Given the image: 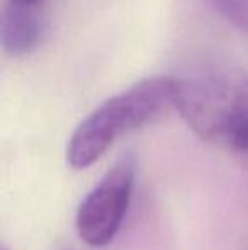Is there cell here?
Returning <instances> with one entry per match:
<instances>
[{
  "label": "cell",
  "instance_id": "1",
  "mask_svg": "<svg viewBox=\"0 0 248 250\" xmlns=\"http://www.w3.org/2000/svg\"><path fill=\"white\" fill-rule=\"evenodd\" d=\"M173 80V107L206 142L248 153V75L236 65L204 62Z\"/></svg>",
  "mask_w": 248,
  "mask_h": 250
},
{
  "label": "cell",
  "instance_id": "2",
  "mask_svg": "<svg viewBox=\"0 0 248 250\" xmlns=\"http://www.w3.org/2000/svg\"><path fill=\"white\" fill-rule=\"evenodd\" d=\"M173 107L172 77H150L106 99L72 133L66 145V162L73 168L95 164L119 136L152 123Z\"/></svg>",
  "mask_w": 248,
  "mask_h": 250
},
{
  "label": "cell",
  "instance_id": "3",
  "mask_svg": "<svg viewBox=\"0 0 248 250\" xmlns=\"http://www.w3.org/2000/svg\"><path fill=\"white\" fill-rule=\"evenodd\" d=\"M134 160L119 158L80 203L75 216L78 237L90 247L111 244L121 230L134 189Z\"/></svg>",
  "mask_w": 248,
  "mask_h": 250
},
{
  "label": "cell",
  "instance_id": "4",
  "mask_svg": "<svg viewBox=\"0 0 248 250\" xmlns=\"http://www.w3.org/2000/svg\"><path fill=\"white\" fill-rule=\"evenodd\" d=\"M46 34V19L41 9L7 3L0 21V43L9 56H24L34 51Z\"/></svg>",
  "mask_w": 248,
  "mask_h": 250
},
{
  "label": "cell",
  "instance_id": "5",
  "mask_svg": "<svg viewBox=\"0 0 248 250\" xmlns=\"http://www.w3.org/2000/svg\"><path fill=\"white\" fill-rule=\"evenodd\" d=\"M233 27L248 33V0H204Z\"/></svg>",
  "mask_w": 248,
  "mask_h": 250
},
{
  "label": "cell",
  "instance_id": "6",
  "mask_svg": "<svg viewBox=\"0 0 248 250\" xmlns=\"http://www.w3.org/2000/svg\"><path fill=\"white\" fill-rule=\"evenodd\" d=\"M44 0H7V3L19 7H29V9H41Z\"/></svg>",
  "mask_w": 248,
  "mask_h": 250
}]
</instances>
